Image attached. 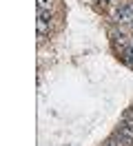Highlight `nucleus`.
<instances>
[{
	"instance_id": "nucleus-1",
	"label": "nucleus",
	"mask_w": 133,
	"mask_h": 146,
	"mask_svg": "<svg viewBox=\"0 0 133 146\" xmlns=\"http://www.w3.org/2000/svg\"><path fill=\"white\" fill-rule=\"evenodd\" d=\"M111 133H113V135L118 137L124 146H131V144H133V128H129L126 124H122V122H118Z\"/></svg>"
},
{
	"instance_id": "nucleus-2",
	"label": "nucleus",
	"mask_w": 133,
	"mask_h": 146,
	"mask_svg": "<svg viewBox=\"0 0 133 146\" xmlns=\"http://www.w3.org/2000/svg\"><path fill=\"white\" fill-rule=\"evenodd\" d=\"M120 2H122V0H91L89 5H91V7H93V9L98 11V13L106 16V13H109V11L113 9V7H118Z\"/></svg>"
},
{
	"instance_id": "nucleus-3",
	"label": "nucleus",
	"mask_w": 133,
	"mask_h": 146,
	"mask_svg": "<svg viewBox=\"0 0 133 146\" xmlns=\"http://www.w3.org/2000/svg\"><path fill=\"white\" fill-rule=\"evenodd\" d=\"M35 9L53 11V13H64V11H62V2H60V0H35Z\"/></svg>"
},
{
	"instance_id": "nucleus-4",
	"label": "nucleus",
	"mask_w": 133,
	"mask_h": 146,
	"mask_svg": "<svg viewBox=\"0 0 133 146\" xmlns=\"http://www.w3.org/2000/svg\"><path fill=\"white\" fill-rule=\"evenodd\" d=\"M98 146H124V144H122V142H120V139L113 135V133H109V135H106V137H104V139H102V142H100Z\"/></svg>"
},
{
	"instance_id": "nucleus-5",
	"label": "nucleus",
	"mask_w": 133,
	"mask_h": 146,
	"mask_svg": "<svg viewBox=\"0 0 133 146\" xmlns=\"http://www.w3.org/2000/svg\"><path fill=\"white\" fill-rule=\"evenodd\" d=\"M124 111H129V113H131V115H133V102H131V104H129V106H126V109H124Z\"/></svg>"
},
{
	"instance_id": "nucleus-6",
	"label": "nucleus",
	"mask_w": 133,
	"mask_h": 146,
	"mask_svg": "<svg viewBox=\"0 0 133 146\" xmlns=\"http://www.w3.org/2000/svg\"><path fill=\"white\" fill-rule=\"evenodd\" d=\"M129 29H131V33H133V20H131V25H129Z\"/></svg>"
}]
</instances>
